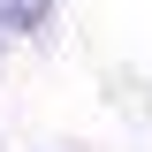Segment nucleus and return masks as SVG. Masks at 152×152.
<instances>
[{"instance_id": "f257e3e1", "label": "nucleus", "mask_w": 152, "mask_h": 152, "mask_svg": "<svg viewBox=\"0 0 152 152\" xmlns=\"http://www.w3.org/2000/svg\"><path fill=\"white\" fill-rule=\"evenodd\" d=\"M53 8H61V0H0V38H31V31H46Z\"/></svg>"}, {"instance_id": "f03ea898", "label": "nucleus", "mask_w": 152, "mask_h": 152, "mask_svg": "<svg viewBox=\"0 0 152 152\" xmlns=\"http://www.w3.org/2000/svg\"><path fill=\"white\" fill-rule=\"evenodd\" d=\"M0 46H8V38H0Z\"/></svg>"}]
</instances>
